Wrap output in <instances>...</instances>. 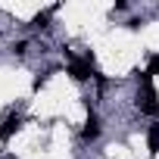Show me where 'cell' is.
<instances>
[{
  "mask_svg": "<svg viewBox=\"0 0 159 159\" xmlns=\"http://www.w3.org/2000/svg\"><path fill=\"white\" fill-rule=\"evenodd\" d=\"M147 75L153 78V75H159V56H153L150 59V66H147Z\"/></svg>",
  "mask_w": 159,
  "mask_h": 159,
  "instance_id": "obj_7",
  "label": "cell"
},
{
  "mask_svg": "<svg viewBox=\"0 0 159 159\" xmlns=\"http://www.w3.org/2000/svg\"><path fill=\"white\" fill-rule=\"evenodd\" d=\"M91 62H94V56H88V59H72V62H69V75L75 78V81H88V78H91Z\"/></svg>",
  "mask_w": 159,
  "mask_h": 159,
  "instance_id": "obj_2",
  "label": "cell"
},
{
  "mask_svg": "<svg viewBox=\"0 0 159 159\" xmlns=\"http://www.w3.org/2000/svg\"><path fill=\"white\" fill-rule=\"evenodd\" d=\"M19 125H22V119H19L16 112H10V116H7L3 122H0V140L7 143V140H10V137H13V134L19 131Z\"/></svg>",
  "mask_w": 159,
  "mask_h": 159,
  "instance_id": "obj_3",
  "label": "cell"
},
{
  "mask_svg": "<svg viewBox=\"0 0 159 159\" xmlns=\"http://www.w3.org/2000/svg\"><path fill=\"white\" fill-rule=\"evenodd\" d=\"M13 50H16V53H25V50H28V41H19V44H16Z\"/></svg>",
  "mask_w": 159,
  "mask_h": 159,
  "instance_id": "obj_8",
  "label": "cell"
},
{
  "mask_svg": "<svg viewBox=\"0 0 159 159\" xmlns=\"http://www.w3.org/2000/svg\"><path fill=\"white\" fill-rule=\"evenodd\" d=\"M81 137H84V140H97V137H100V119H97V116H91V119L84 122Z\"/></svg>",
  "mask_w": 159,
  "mask_h": 159,
  "instance_id": "obj_4",
  "label": "cell"
},
{
  "mask_svg": "<svg viewBox=\"0 0 159 159\" xmlns=\"http://www.w3.org/2000/svg\"><path fill=\"white\" fill-rule=\"evenodd\" d=\"M147 140H150V153H159V125H153V128H150Z\"/></svg>",
  "mask_w": 159,
  "mask_h": 159,
  "instance_id": "obj_6",
  "label": "cell"
},
{
  "mask_svg": "<svg viewBox=\"0 0 159 159\" xmlns=\"http://www.w3.org/2000/svg\"><path fill=\"white\" fill-rule=\"evenodd\" d=\"M56 13V7H50V10H44V13H38L34 19H31V25L34 28H47V22H50V16Z\"/></svg>",
  "mask_w": 159,
  "mask_h": 159,
  "instance_id": "obj_5",
  "label": "cell"
},
{
  "mask_svg": "<svg viewBox=\"0 0 159 159\" xmlns=\"http://www.w3.org/2000/svg\"><path fill=\"white\" fill-rule=\"evenodd\" d=\"M140 84H143V91L137 94V106L147 112V116H159V103H156V91H153V84H150V75L143 72L140 75Z\"/></svg>",
  "mask_w": 159,
  "mask_h": 159,
  "instance_id": "obj_1",
  "label": "cell"
}]
</instances>
